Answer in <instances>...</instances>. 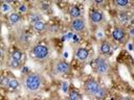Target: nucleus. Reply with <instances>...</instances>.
Instances as JSON below:
<instances>
[{
  "mask_svg": "<svg viewBox=\"0 0 134 100\" xmlns=\"http://www.w3.org/2000/svg\"><path fill=\"white\" fill-rule=\"evenodd\" d=\"M28 20H29L30 24L32 25L34 23H36L37 21L40 20V15H39V14H30L29 17H28Z\"/></svg>",
  "mask_w": 134,
  "mask_h": 100,
  "instance_id": "15",
  "label": "nucleus"
},
{
  "mask_svg": "<svg viewBox=\"0 0 134 100\" xmlns=\"http://www.w3.org/2000/svg\"><path fill=\"white\" fill-rule=\"evenodd\" d=\"M111 50H112L111 45H110L109 43H106V42H104V43L100 45V47H99V51H100V53L104 54V55L109 54V53L111 52Z\"/></svg>",
  "mask_w": 134,
  "mask_h": 100,
  "instance_id": "11",
  "label": "nucleus"
},
{
  "mask_svg": "<svg viewBox=\"0 0 134 100\" xmlns=\"http://www.w3.org/2000/svg\"><path fill=\"white\" fill-rule=\"evenodd\" d=\"M71 28L74 31H83L85 29V21L81 18H75L71 22Z\"/></svg>",
  "mask_w": 134,
  "mask_h": 100,
  "instance_id": "5",
  "label": "nucleus"
},
{
  "mask_svg": "<svg viewBox=\"0 0 134 100\" xmlns=\"http://www.w3.org/2000/svg\"><path fill=\"white\" fill-rule=\"evenodd\" d=\"M19 10H20L21 12H25V11L27 10V6H26L25 4H21V5L19 6Z\"/></svg>",
  "mask_w": 134,
  "mask_h": 100,
  "instance_id": "25",
  "label": "nucleus"
},
{
  "mask_svg": "<svg viewBox=\"0 0 134 100\" xmlns=\"http://www.w3.org/2000/svg\"><path fill=\"white\" fill-rule=\"evenodd\" d=\"M98 86H99V85H98V83H97L95 80L90 79V80H87L86 83H85V91H86L87 94L93 95V94L96 92V90H97Z\"/></svg>",
  "mask_w": 134,
  "mask_h": 100,
  "instance_id": "4",
  "label": "nucleus"
},
{
  "mask_svg": "<svg viewBox=\"0 0 134 100\" xmlns=\"http://www.w3.org/2000/svg\"><path fill=\"white\" fill-rule=\"evenodd\" d=\"M90 20L94 24H99L104 20V15H103V12H100L98 10H93L90 14Z\"/></svg>",
  "mask_w": 134,
  "mask_h": 100,
  "instance_id": "6",
  "label": "nucleus"
},
{
  "mask_svg": "<svg viewBox=\"0 0 134 100\" xmlns=\"http://www.w3.org/2000/svg\"><path fill=\"white\" fill-rule=\"evenodd\" d=\"M19 39H20V41L22 43H28V41H29V36H28V34L26 32H22Z\"/></svg>",
  "mask_w": 134,
  "mask_h": 100,
  "instance_id": "21",
  "label": "nucleus"
},
{
  "mask_svg": "<svg viewBox=\"0 0 134 100\" xmlns=\"http://www.w3.org/2000/svg\"><path fill=\"white\" fill-rule=\"evenodd\" d=\"M3 1H4L5 3H8V4H9V3H12V2H14L15 0H3Z\"/></svg>",
  "mask_w": 134,
  "mask_h": 100,
  "instance_id": "27",
  "label": "nucleus"
},
{
  "mask_svg": "<svg viewBox=\"0 0 134 100\" xmlns=\"http://www.w3.org/2000/svg\"><path fill=\"white\" fill-rule=\"evenodd\" d=\"M10 9V7H9V4L8 3H3V5H2V10L3 11H7V10H9Z\"/></svg>",
  "mask_w": 134,
  "mask_h": 100,
  "instance_id": "24",
  "label": "nucleus"
},
{
  "mask_svg": "<svg viewBox=\"0 0 134 100\" xmlns=\"http://www.w3.org/2000/svg\"><path fill=\"white\" fill-rule=\"evenodd\" d=\"M32 26H34L35 30H36V31H38V32L45 31V29H46V23H45L44 21H42V20L37 21L36 23H34V24H32Z\"/></svg>",
  "mask_w": 134,
  "mask_h": 100,
  "instance_id": "10",
  "label": "nucleus"
},
{
  "mask_svg": "<svg viewBox=\"0 0 134 100\" xmlns=\"http://www.w3.org/2000/svg\"><path fill=\"white\" fill-rule=\"evenodd\" d=\"M109 69V65L107 64V61L103 58H96L95 59V70L98 74H106L108 72Z\"/></svg>",
  "mask_w": 134,
  "mask_h": 100,
  "instance_id": "3",
  "label": "nucleus"
},
{
  "mask_svg": "<svg viewBox=\"0 0 134 100\" xmlns=\"http://www.w3.org/2000/svg\"><path fill=\"white\" fill-rule=\"evenodd\" d=\"M125 30L119 28V27H116L113 31H112V36H113V40L114 41H117V42H122L125 40Z\"/></svg>",
  "mask_w": 134,
  "mask_h": 100,
  "instance_id": "7",
  "label": "nucleus"
},
{
  "mask_svg": "<svg viewBox=\"0 0 134 100\" xmlns=\"http://www.w3.org/2000/svg\"><path fill=\"white\" fill-rule=\"evenodd\" d=\"M133 32H134L133 27H131V29H130V35H131V36H133Z\"/></svg>",
  "mask_w": 134,
  "mask_h": 100,
  "instance_id": "28",
  "label": "nucleus"
},
{
  "mask_svg": "<svg viewBox=\"0 0 134 100\" xmlns=\"http://www.w3.org/2000/svg\"><path fill=\"white\" fill-rule=\"evenodd\" d=\"M69 98H70L71 100H79V99H81V95L79 94L77 91L73 90V91H71V92L69 93Z\"/></svg>",
  "mask_w": 134,
  "mask_h": 100,
  "instance_id": "16",
  "label": "nucleus"
},
{
  "mask_svg": "<svg viewBox=\"0 0 134 100\" xmlns=\"http://www.w3.org/2000/svg\"><path fill=\"white\" fill-rule=\"evenodd\" d=\"M115 3L118 7H127L129 5V0H115Z\"/></svg>",
  "mask_w": 134,
  "mask_h": 100,
  "instance_id": "17",
  "label": "nucleus"
},
{
  "mask_svg": "<svg viewBox=\"0 0 134 100\" xmlns=\"http://www.w3.org/2000/svg\"><path fill=\"white\" fill-rule=\"evenodd\" d=\"M24 84L29 92H37L42 86V78L38 74H29L24 79Z\"/></svg>",
  "mask_w": 134,
  "mask_h": 100,
  "instance_id": "1",
  "label": "nucleus"
},
{
  "mask_svg": "<svg viewBox=\"0 0 134 100\" xmlns=\"http://www.w3.org/2000/svg\"><path fill=\"white\" fill-rule=\"evenodd\" d=\"M106 94H107L106 90H105L104 88H100V86H98V88H97V90H96V92L93 94V96H94L95 98H98V99H103V98H105Z\"/></svg>",
  "mask_w": 134,
  "mask_h": 100,
  "instance_id": "14",
  "label": "nucleus"
},
{
  "mask_svg": "<svg viewBox=\"0 0 134 100\" xmlns=\"http://www.w3.org/2000/svg\"><path fill=\"white\" fill-rule=\"evenodd\" d=\"M21 57H22V54H21V52L19 51V50H14V52H13V54H12V58H14V59H17V60H21Z\"/></svg>",
  "mask_w": 134,
  "mask_h": 100,
  "instance_id": "18",
  "label": "nucleus"
},
{
  "mask_svg": "<svg viewBox=\"0 0 134 100\" xmlns=\"http://www.w3.org/2000/svg\"><path fill=\"white\" fill-rule=\"evenodd\" d=\"M8 86H9L10 89H17V88L19 86L18 80H16V79H10V80H9V83H8Z\"/></svg>",
  "mask_w": 134,
  "mask_h": 100,
  "instance_id": "22",
  "label": "nucleus"
},
{
  "mask_svg": "<svg viewBox=\"0 0 134 100\" xmlns=\"http://www.w3.org/2000/svg\"><path fill=\"white\" fill-rule=\"evenodd\" d=\"M10 66H12L13 68H19V67H20V61L17 60V59L12 58V60H10Z\"/></svg>",
  "mask_w": 134,
  "mask_h": 100,
  "instance_id": "23",
  "label": "nucleus"
},
{
  "mask_svg": "<svg viewBox=\"0 0 134 100\" xmlns=\"http://www.w3.org/2000/svg\"><path fill=\"white\" fill-rule=\"evenodd\" d=\"M31 53L34 56H36L38 59H45L48 57L49 55V49L45 46V45H36L32 50Z\"/></svg>",
  "mask_w": 134,
  "mask_h": 100,
  "instance_id": "2",
  "label": "nucleus"
},
{
  "mask_svg": "<svg viewBox=\"0 0 134 100\" xmlns=\"http://www.w3.org/2000/svg\"><path fill=\"white\" fill-rule=\"evenodd\" d=\"M69 15H70V17H71L72 19L80 18V16H81V10H80V8H79L77 6L73 5V6H71V7L69 8Z\"/></svg>",
  "mask_w": 134,
  "mask_h": 100,
  "instance_id": "12",
  "label": "nucleus"
},
{
  "mask_svg": "<svg viewBox=\"0 0 134 100\" xmlns=\"http://www.w3.org/2000/svg\"><path fill=\"white\" fill-rule=\"evenodd\" d=\"M9 21H10L12 24L17 25V24L21 21V17H20V15L17 14V12H12V14L9 15Z\"/></svg>",
  "mask_w": 134,
  "mask_h": 100,
  "instance_id": "13",
  "label": "nucleus"
},
{
  "mask_svg": "<svg viewBox=\"0 0 134 100\" xmlns=\"http://www.w3.org/2000/svg\"><path fill=\"white\" fill-rule=\"evenodd\" d=\"M2 54H3V52H2V50L0 49V58H1V56H2Z\"/></svg>",
  "mask_w": 134,
  "mask_h": 100,
  "instance_id": "29",
  "label": "nucleus"
},
{
  "mask_svg": "<svg viewBox=\"0 0 134 100\" xmlns=\"http://www.w3.org/2000/svg\"><path fill=\"white\" fill-rule=\"evenodd\" d=\"M70 70V67L69 65L66 63V61H59L57 65H55V71L58 73H61V74H66L68 73Z\"/></svg>",
  "mask_w": 134,
  "mask_h": 100,
  "instance_id": "8",
  "label": "nucleus"
},
{
  "mask_svg": "<svg viewBox=\"0 0 134 100\" xmlns=\"http://www.w3.org/2000/svg\"><path fill=\"white\" fill-rule=\"evenodd\" d=\"M118 19L120 20V22H121V23H127V22H128V20H129L128 15H127L126 12H121V14H119Z\"/></svg>",
  "mask_w": 134,
  "mask_h": 100,
  "instance_id": "20",
  "label": "nucleus"
},
{
  "mask_svg": "<svg viewBox=\"0 0 134 100\" xmlns=\"http://www.w3.org/2000/svg\"><path fill=\"white\" fill-rule=\"evenodd\" d=\"M88 55H89V51L86 48H83L82 47V48H79L77 51H76V58L79 60H81V61L86 60L87 57H88Z\"/></svg>",
  "mask_w": 134,
  "mask_h": 100,
  "instance_id": "9",
  "label": "nucleus"
},
{
  "mask_svg": "<svg viewBox=\"0 0 134 100\" xmlns=\"http://www.w3.org/2000/svg\"><path fill=\"white\" fill-rule=\"evenodd\" d=\"M94 2H95L96 4H102V3L104 2V0H94Z\"/></svg>",
  "mask_w": 134,
  "mask_h": 100,
  "instance_id": "26",
  "label": "nucleus"
},
{
  "mask_svg": "<svg viewBox=\"0 0 134 100\" xmlns=\"http://www.w3.org/2000/svg\"><path fill=\"white\" fill-rule=\"evenodd\" d=\"M9 78L6 77V76H2L0 77V84L3 85V86H8V83H9Z\"/></svg>",
  "mask_w": 134,
  "mask_h": 100,
  "instance_id": "19",
  "label": "nucleus"
}]
</instances>
